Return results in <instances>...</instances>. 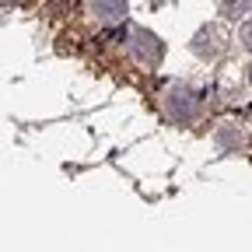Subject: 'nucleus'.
<instances>
[{"mask_svg": "<svg viewBox=\"0 0 252 252\" xmlns=\"http://www.w3.org/2000/svg\"><path fill=\"white\" fill-rule=\"evenodd\" d=\"M91 7L98 11L102 21H119L126 14V0H91Z\"/></svg>", "mask_w": 252, "mask_h": 252, "instance_id": "2", "label": "nucleus"}, {"mask_svg": "<svg viewBox=\"0 0 252 252\" xmlns=\"http://www.w3.org/2000/svg\"><path fill=\"white\" fill-rule=\"evenodd\" d=\"M249 84H252V67H249Z\"/></svg>", "mask_w": 252, "mask_h": 252, "instance_id": "5", "label": "nucleus"}, {"mask_svg": "<svg viewBox=\"0 0 252 252\" xmlns=\"http://www.w3.org/2000/svg\"><path fill=\"white\" fill-rule=\"evenodd\" d=\"M249 4H252V0H224V7H220V11H224L228 18H238V14L249 11Z\"/></svg>", "mask_w": 252, "mask_h": 252, "instance_id": "3", "label": "nucleus"}, {"mask_svg": "<svg viewBox=\"0 0 252 252\" xmlns=\"http://www.w3.org/2000/svg\"><path fill=\"white\" fill-rule=\"evenodd\" d=\"M242 42H245V46L252 49V18H249V21L242 25Z\"/></svg>", "mask_w": 252, "mask_h": 252, "instance_id": "4", "label": "nucleus"}, {"mask_svg": "<svg viewBox=\"0 0 252 252\" xmlns=\"http://www.w3.org/2000/svg\"><path fill=\"white\" fill-rule=\"evenodd\" d=\"M133 53L144 60V63H154V60H161V42H158L151 32H133Z\"/></svg>", "mask_w": 252, "mask_h": 252, "instance_id": "1", "label": "nucleus"}]
</instances>
